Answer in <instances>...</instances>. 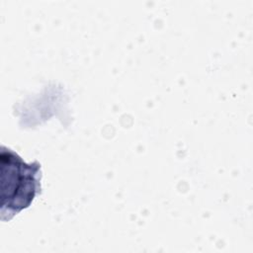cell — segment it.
<instances>
[{"label":"cell","instance_id":"6da1fadb","mask_svg":"<svg viewBox=\"0 0 253 253\" xmlns=\"http://www.w3.org/2000/svg\"><path fill=\"white\" fill-rule=\"evenodd\" d=\"M1 219L9 220L28 208L41 192V164L26 163L16 152L1 146Z\"/></svg>","mask_w":253,"mask_h":253}]
</instances>
